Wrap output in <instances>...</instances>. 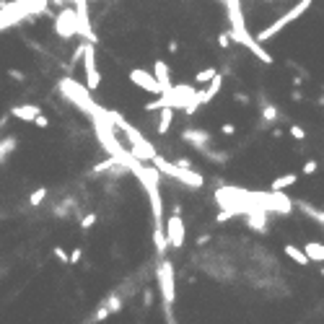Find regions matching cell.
<instances>
[{"instance_id":"44dd1931","label":"cell","mask_w":324,"mask_h":324,"mask_svg":"<svg viewBox=\"0 0 324 324\" xmlns=\"http://www.w3.org/2000/svg\"><path fill=\"white\" fill-rule=\"evenodd\" d=\"M296 208H299L301 213H306V215H309L311 221H317L319 226H322V231H324V210H319V208H311L309 202H301V200L296 202Z\"/></svg>"},{"instance_id":"d6a6232c","label":"cell","mask_w":324,"mask_h":324,"mask_svg":"<svg viewBox=\"0 0 324 324\" xmlns=\"http://www.w3.org/2000/svg\"><path fill=\"white\" fill-rule=\"evenodd\" d=\"M317 169H319V164H317L314 158H309V161L303 164V174H306V176H311L314 172H317Z\"/></svg>"},{"instance_id":"7bdbcfd3","label":"cell","mask_w":324,"mask_h":324,"mask_svg":"<svg viewBox=\"0 0 324 324\" xmlns=\"http://www.w3.org/2000/svg\"><path fill=\"white\" fill-rule=\"evenodd\" d=\"M319 106H324V96H322V99H319Z\"/></svg>"},{"instance_id":"7402d4cb","label":"cell","mask_w":324,"mask_h":324,"mask_svg":"<svg viewBox=\"0 0 324 324\" xmlns=\"http://www.w3.org/2000/svg\"><path fill=\"white\" fill-rule=\"evenodd\" d=\"M259 112H262V120H265V122H277V117H280L277 106L270 104L267 99H262V101H259Z\"/></svg>"},{"instance_id":"f35d334b","label":"cell","mask_w":324,"mask_h":324,"mask_svg":"<svg viewBox=\"0 0 324 324\" xmlns=\"http://www.w3.org/2000/svg\"><path fill=\"white\" fill-rule=\"evenodd\" d=\"M291 99H293L296 104H301V101H303V94L299 91V88H293V91H291Z\"/></svg>"},{"instance_id":"4fadbf2b","label":"cell","mask_w":324,"mask_h":324,"mask_svg":"<svg viewBox=\"0 0 324 324\" xmlns=\"http://www.w3.org/2000/svg\"><path fill=\"white\" fill-rule=\"evenodd\" d=\"M153 75L158 78V83L164 86V91H166V88H172V68H169L166 60L158 57L156 62H153Z\"/></svg>"},{"instance_id":"6da1fadb","label":"cell","mask_w":324,"mask_h":324,"mask_svg":"<svg viewBox=\"0 0 324 324\" xmlns=\"http://www.w3.org/2000/svg\"><path fill=\"white\" fill-rule=\"evenodd\" d=\"M150 164L156 166L164 176L176 179V182H182L184 187H190V190H202V187H205V176H202L200 172H195V169H184V166H179L176 161H166L164 156H158V153L153 156Z\"/></svg>"},{"instance_id":"ac0fdd59","label":"cell","mask_w":324,"mask_h":324,"mask_svg":"<svg viewBox=\"0 0 324 324\" xmlns=\"http://www.w3.org/2000/svg\"><path fill=\"white\" fill-rule=\"evenodd\" d=\"M172 122H174V106H164L158 114V125H156V132L158 135H166L169 127H172Z\"/></svg>"},{"instance_id":"277c9868","label":"cell","mask_w":324,"mask_h":324,"mask_svg":"<svg viewBox=\"0 0 324 324\" xmlns=\"http://www.w3.org/2000/svg\"><path fill=\"white\" fill-rule=\"evenodd\" d=\"M156 277H158V288H161V296H164V306L166 311H172V306L176 301V288H174V262L172 259H164L156 267Z\"/></svg>"},{"instance_id":"cb8c5ba5","label":"cell","mask_w":324,"mask_h":324,"mask_svg":"<svg viewBox=\"0 0 324 324\" xmlns=\"http://www.w3.org/2000/svg\"><path fill=\"white\" fill-rule=\"evenodd\" d=\"M215 75H218V70H215V68H205V70H200V73L195 75V83L197 86H208Z\"/></svg>"},{"instance_id":"e575fe53","label":"cell","mask_w":324,"mask_h":324,"mask_svg":"<svg viewBox=\"0 0 324 324\" xmlns=\"http://www.w3.org/2000/svg\"><path fill=\"white\" fill-rule=\"evenodd\" d=\"M80 257H83V249H73V254H70V265H78L80 262Z\"/></svg>"},{"instance_id":"5b68a950","label":"cell","mask_w":324,"mask_h":324,"mask_svg":"<svg viewBox=\"0 0 324 324\" xmlns=\"http://www.w3.org/2000/svg\"><path fill=\"white\" fill-rule=\"evenodd\" d=\"M55 31L62 39H73L80 37V24H78V11L75 8H62L55 16Z\"/></svg>"},{"instance_id":"d590c367","label":"cell","mask_w":324,"mask_h":324,"mask_svg":"<svg viewBox=\"0 0 324 324\" xmlns=\"http://www.w3.org/2000/svg\"><path fill=\"white\" fill-rule=\"evenodd\" d=\"M34 125H37V127H42V130H44V127H50V120H47V117H44V114H39L37 120H34Z\"/></svg>"},{"instance_id":"7c38bea8","label":"cell","mask_w":324,"mask_h":324,"mask_svg":"<svg viewBox=\"0 0 324 324\" xmlns=\"http://www.w3.org/2000/svg\"><path fill=\"white\" fill-rule=\"evenodd\" d=\"M247 226L251 231H257V233H267V210L262 208H254V210H249L247 213Z\"/></svg>"},{"instance_id":"d6986e66","label":"cell","mask_w":324,"mask_h":324,"mask_svg":"<svg viewBox=\"0 0 324 324\" xmlns=\"http://www.w3.org/2000/svg\"><path fill=\"white\" fill-rule=\"evenodd\" d=\"M283 251H285V254H288V257H291V259H293V262H296V265H301V267H306V265H311V259H309V254H306V251H303V249H299V247H293V244H285V247H283Z\"/></svg>"},{"instance_id":"83f0119b","label":"cell","mask_w":324,"mask_h":324,"mask_svg":"<svg viewBox=\"0 0 324 324\" xmlns=\"http://www.w3.org/2000/svg\"><path fill=\"white\" fill-rule=\"evenodd\" d=\"M94 226H96V213H88V215L80 218V228H83V231H91Z\"/></svg>"},{"instance_id":"5bb4252c","label":"cell","mask_w":324,"mask_h":324,"mask_svg":"<svg viewBox=\"0 0 324 324\" xmlns=\"http://www.w3.org/2000/svg\"><path fill=\"white\" fill-rule=\"evenodd\" d=\"M221 86H223V75L218 73L210 83H208V88L205 91H197V99H200V104H210L215 96H218V91H221Z\"/></svg>"},{"instance_id":"30bf717a","label":"cell","mask_w":324,"mask_h":324,"mask_svg":"<svg viewBox=\"0 0 324 324\" xmlns=\"http://www.w3.org/2000/svg\"><path fill=\"white\" fill-rule=\"evenodd\" d=\"M166 236H169V247H174V249H182L184 247L187 231H184L182 215H176V213L169 215V221H166Z\"/></svg>"},{"instance_id":"603a6c76","label":"cell","mask_w":324,"mask_h":324,"mask_svg":"<svg viewBox=\"0 0 324 324\" xmlns=\"http://www.w3.org/2000/svg\"><path fill=\"white\" fill-rule=\"evenodd\" d=\"M73 210H75V200H73V197H68V200H62L55 208V215H57V218H70V213H73Z\"/></svg>"},{"instance_id":"7a4b0ae2","label":"cell","mask_w":324,"mask_h":324,"mask_svg":"<svg viewBox=\"0 0 324 324\" xmlns=\"http://www.w3.org/2000/svg\"><path fill=\"white\" fill-rule=\"evenodd\" d=\"M311 3H314V0H299V3H296V5H293L291 11H288V13H283L280 19H277V21H273L270 26H265L262 31H257V37H254V39H257L259 44H265V42H270V39H275V37H277V34H280V31L285 29L288 24L299 21L301 16H303V13H306V11H309V8H311Z\"/></svg>"},{"instance_id":"b9f144b4","label":"cell","mask_w":324,"mask_h":324,"mask_svg":"<svg viewBox=\"0 0 324 324\" xmlns=\"http://www.w3.org/2000/svg\"><path fill=\"white\" fill-rule=\"evenodd\" d=\"M176 50H179V42L172 39V42H169V52H176Z\"/></svg>"},{"instance_id":"9a60e30c","label":"cell","mask_w":324,"mask_h":324,"mask_svg":"<svg viewBox=\"0 0 324 324\" xmlns=\"http://www.w3.org/2000/svg\"><path fill=\"white\" fill-rule=\"evenodd\" d=\"M11 114L19 117V120H24V122H34L42 114V109H39L37 104H21V106H13Z\"/></svg>"},{"instance_id":"ba28073f","label":"cell","mask_w":324,"mask_h":324,"mask_svg":"<svg viewBox=\"0 0 324 324\" xmlns=\"http://www.w3.org/2000/svg\"><path fill=\"white\" fill-rule=\"evenodd\" d=\"M130 83H135L138 88H143V91H148V94H164V86L158 83V78L153 73H148V70H140V68L130 70Z\"/></svg>"},{"instance_id":"f1b7e54d","label":"cell","mask_w":324,"mask_h":324,"mask_svg":"<svg viewBox=\"0 0 324 324\" xmlns=\"http://www.w3.org/2000/svg\"><path fill=\"white\" fill-rule=\"evenodd\" d=\"M52 254H55V259H60L62 265H70V257H68V251L62 247H52Z\"/></svg>"},{"instance_id":"e0dca14e","label":"cell","mask_w":324,"mask_h":324,"mask_svg":"<svg viewBox=\"0 0 324 324\" xmlns=\"http://www.w3.org/2000/svg\"><path fill=\"white\" fill-rule=\"evenodd\" d=\"M296 182H299V174H296V172H291V174L275 176L273 182H270V190H273V192H285L288 187H293Z\"/></svg>"},{"instance_id":"3957f363","label":"cell","mask_w":324,"mask_h":324,"mask_svg":"<svg viewBox=\"0 0 324 324\" xmlns=\"http://www.w3.org/2000/svg\"><path fill=\"white\" fill-rule=\"evenodd\" d=\"M57 88H60L62 94H65V99H68V101H70V104H75V106H78V109L83 112V114H88V117H91V114L99 109V104H96L94 99H91V94H88V88H86V86H78L73 78H60Z\"/></svg>"},{"instance_id":"1f68e13d","label":"cell","mask_w":324,"mask_h":324,"mask_svg":"<svg viewBox=\"0 0 324 324\" xmlns=\"http://www.w3.org/2000/svg\"><path fill=\"white\" fill-rule=\"evenodd\" d=\"M231 39H233V37H231V31H223V34H218V44H221L223 50H228V47H231Z\"/></svg>"},{"instance_id":"836d02e7","label":"cell","mask_w":324,"mask_h":324,"mask_svg":"<svg viewBox=\"0 0 324 324\" xmlns=\"http://www.w3.org/2000/svg\"><path fill=\"white\" fill-rule=\"evenodd\" d=\"M150 303H153V291L146 288V291H143V309H150Z\"/></svg>"},{"instance_id":"2e32d148","label":"cell","mask_w":324,"mask_h":324,"mask_svg":"<svg viewBox=\"0 0 324 324\" xmlns=\"http://www.w3.org/2000/svg\"><path fill=\"white\" fill-rule=\"evenodd\" d=\"M153 249H156L158 257L166 254V249H169V236H166V228H164V226H153Z\"/></svg>"},{"instance_id":"8d00e7d4","label":"cell","mask_w":324,"mask_h":324,"mask_svg":"<svg viewBox=\"0 0 324 324\" xmlns=\"http://www.w3.org/2000/svg\"><path fill=\"white\" fill-rule=\"evenodd\" d=\"M221 132H223V135H233V132H236V125L226 122V125H223V127H221Z\"/></svg>"},{"instance_id":"8fae6325","label":"cell","mask_w":324,"mask_h":324,"mask_svg":"<svg viewBox=\"0 0 324 324\" xmlns=\"http://www.w3.org/2000/svg\"><path fill=\"white\" fill-rule=\"evenodd\" d=\"M182 140L184 143H190V146L195 148V150H205V148H210L213 146V135L208 132V130H200V127H187V130H182Z\"/></svg>"},{"instance_id":"52a82bcc","label":"cell","mask_w":324,"mask_h":324,"mask_svg":"<svg viewBox=\"0 0 324 324\" xmlns=\"http://www.w3.org/2000/svg\"><path fill=\"white\" fill-rule=\"evenodd\" d=\"M231 37H233V42H239V44H244V47L251 52V55H254L259 62H265V65H273V55H270V52L262 47V44H259L254 37H249V34H247V29H244V26H241V29H233L231 31Z\"/></svg>"},{"instance_id":"ffe728a7","label":"cell","mask_w":324,"mask_h":324,"mask_svg":"<svg viewBox=\"0 0 324 324\" xmlns=\"http://www.w3.org/2000/svg\"><path fill=\"white\" fill-rule=\"evenodd\" d=\"M303 251L309 254L311 262H324V244H322V241H306Z\"/></svg>"},{"instance_id":"8992f818","label":"cell","mask_w":324,"mask_h":324,"mask_svg":"<svg viewBox=\"0 0 324 324\" xmlns=\"http://www.w3.org/2000/svg\"><path fill=\"white\" fill-rule=\"evenodd\" d=\"M83 70H86V88L96 91L101 86V73H99V65H96V44L91 42L83 44Z\"/></svg>"},{"instance_id":"d4e9b609","label":"cell","mask_w":324,"mask_h":324,"mask_svg":"<svg viewBox=\"0 0 324 324\" xmlns=\"http://www.w3.org/2000/svg\"><path fill=\"white\" fill-rule=\"evenodd\" d=\"M202 156H205V158H210L213 164H226V161H228V153H226V150H213V148H205V150H202Z\"/></svg>"},{"instance_id":"74e56055","label":"cell","mask_w":324,"mask_h":324,"mask_svg":"<svg viewBox=\"0 0 324 324\" xmlns=\"http://www.w3.org/2000/svg\"><path fill=\"white\" fill-rule=\"evenodd\" d=\"M233 99H236L239 104H244V106L249 104V96H247V94H241V91H236V94H233Z\"/></svg>"},{"instance_id":"4dcf8cb0","label":"cell","mask_w":324,"mask_h":324,"mask_svg":"<svg viewBox=\"0 0 324 324\" xmlns=\"http://www.w3.org/2000/svg\"><path fill=\"white\" fill-rule=\"evenodd\" d=\"M291 138H296V140H306V130L301 127V125H291Z\"/></svg>"},{"instance_id":"f546056e","label":"cell","mask_w":324,"mask_h":324,"mask_svg":"<svg viewBox=\"0 0 324 324\" xmlns=\"http://www.w3.org/2000/svg\"><path fill=\"white\" fill-rule=\"evenodd\" d=\"M231 218H236V213L228 210V208H223L218 215H215V223H226V221H231Z\"/></svg>"},{"instance_id":"60d3db41","label":"cell","mask_w":324,"mask_h":324,"mask_svg":"<svg viewBox=\"0 0 324 324\" xmlns=\"http://www.w3.org/2000/svg\"><path fill=\"white\" fill-rule=\"evenodd\" d=\"M208 241H210V233H202V236L197 239V247H205V244H208Z\"/></svg>"},{"instance_id":"ab89813d","label":"cell","mask_w":324,"mask_h":324,"mask_svg":"<svg viewBox=\"0 0 324 324\" xmlns=\"http://www.w3.org/2000/svg\"><path fill=\"white\" fill-rule=\"evenodd\" d=\"M8 75H13V80H24V78H26L21 70H8Z\"/></svg>"},{"instance_id":"484cf974","label":"cell","mask_w":324,"mask_h":324,"mask_svg":"<svg viewBox=\"0 0 324 324\" xmlns=\"http://www.w3.org/2000/svg\"><path fill=\"white\" fill-rule=\"evenodd\" d=\"M16 150V138H5V140H0V164L11 156V153Z\"/></svg>"},{"instance_id":"ee69618b","label":"cell","mask_w":324,"mask_h":324,"mask_svg":"<svg viewBox=\"0 0 324 324\" xmlns=\"http://www.w3.org/2000/svg\"><path fill=\"white\" fill-rule=\"evenodd\" d=\"M265 3H267V0H265Z\"/></svg>"},{"instance_id":"9c48e42d","label":"cell","mask_w":324,"mask_h":324,"mask_svg":"<svg viewBox=\"0 0 324 324\" xmlns=\"http://www.w3.org/2000/svg\"><path fill=\"white\" fill-rule=\"evenodd\" d=\"M122 306H125V296L117 291V293H112L109 299H106L101 306L96 309V314L91 319H88V324H99V322H104L106 317H112V314H117V311H122Z\"/></svg>"},{"instance_id":"4316f807","label":"cell","mask_w":324,"mask_h":324,"mask_svg":"<svg viewBox=\"0 0 324 324\" xmlns=\"http://www.w3.org/2000/svg\"><path fill=\"white\" fill-rule=\"evenodd\" d=\"M44 197H47V187H39V190H34V192H31L29 205H31V208H39V205L44 202Z\"/></svg>"}]
</instances>
